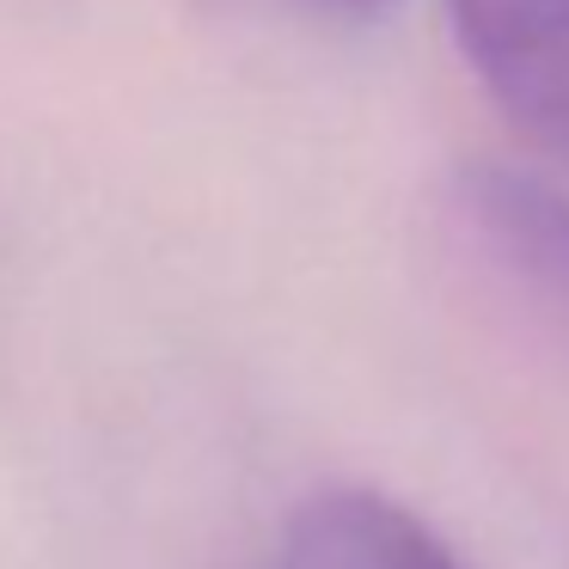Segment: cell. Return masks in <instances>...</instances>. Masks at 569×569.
<instances>
[{
	"label": "cell",
	"mask_w": 569,
	"mask_h": 569,
	"mask_svg": "<svg viewBox=\"0 0 569 569\" xmlns=\"http://www.w3.org/2000/svg\"><path fill=\"white\" fill-rule=\"evenodd\" d=\"M447 227L478 270L569 349V190L532 166L466 160L447 178Z\"/></svg>",
	"instance_id": "6da1fadb"
},
{
	"label": "cell",
	"mask_w": 569,
	"mask_h": 569,
	"mask_svg": "<svg viewBox=\"0 0 569 569\" xmlns=\"http://www.w3.org/2000/svg\"><path fill=\"white\" fill-rule=\"evenodd\" d=\"M447 13L496 111L569 166V0H447Z\"/></svg>",
	"instance_id": "7a4b0ae2"
},
{
	"label": "cell",
	"mask_w": 569,
	"mask_h": 569,
	"mask_svg": "<svg viewBox=\"0 0 569 569\" xmlns=\"http://www.w3.org/2000/svg\"><path fill=\"white\" fill-rule=\"evenodd\" d=\"M282 569H466L405 502L380 490H319L282 539Z\"/></svg>",
	"instance_id": "3957f363"
},
{
	"label": "cell",
	"mask_w": 569,
	"mask_h": 569,
	"mask_svg": "<svg viewBox=\"0 0 569 569\" xmlns=\"http://www.w3.org/2000/svg\"><path fill=\"white\" fill-rule=\"evenodd\" d=\"M312 7H331V13H380L392 0H312Z\"/></svg>",
	"instance_id": "277c9868"
}]
</instances>
